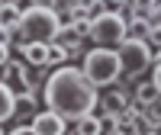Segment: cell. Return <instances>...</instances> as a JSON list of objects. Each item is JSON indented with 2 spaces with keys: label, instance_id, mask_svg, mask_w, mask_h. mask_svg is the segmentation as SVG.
Returning <instances> with one entry per match:
<instances>
[{
  "label": "cell",
  "instance_id": "obj_11",
  "mask_svg": "<svg viewBox=\"0 0 161 135\" xmlns=\"http://www.w3.org/2000/svg\"><path fill=\"white\" fill-rule=\"evenodd\" d=\"M71 129H74V135H106V129H103V122H100V116H97V113H90V116H84V119H77Z\"/></svg>",
  "mask_w": 161,
  "mask_h": 135
},
{
  "label": "cell",
  "instance_id": "obj_8",
  "mask_svg": "<svg viewBox=\"0 0 161 135\" xmlns=\"http://www.w3.org/2000/svg\"><path fill=\"white\" fill-rule=\"evenodd\" d=\"M129 106H132V93H129L123 84L110 87V93H106V97H100V110H110V113H116V116H123Z\"/></svg>",
  "mask_w": 161,
  "mask_h": 135
},
{
  "label": "cell",
  "instance_id": "obj_23",
  "mask_svg": "<svg viewBox=\"0 0 161 135\" xmlns=\"http://www.w3.org/2000/svg\"><path fill=\"white\" fill-rule=\"evenodd\" d=\"M71 3H87V0H71Z\"/></svg>",
  "mask_w": 161,
  "mask_h": 135
},
{
  "label": "cell",
  "instance_id": "obj_24",
  "mask_svg": "<svg viewBox=\"0 0 161 135\" xmlns=\"http://www.w3.org/2000/svg\"><path fill=\"white\" fill-rule=\"evenodd\" d=\"M0 135H7V132H3V126H0Z\"/></svg>",
  "mask_w": 161,
  "mask_h": 135
},
{
  "label": "cell",
  "instance_id": "obj_19",
  "mask_svg": "<svg viewBox=\"0 0 161 135\" xmlns=\"http://www.w3.org/2000/svg\"><path fill=\"white\" fill-rule=\"evenodd\" d=\"M10 58H13V45H0V71L10 64Z\"/></svg>",
  "mask_w": 161,
  "mask_h": 135
},
{
  "label": "cell",
  "instance_id": "obj_22",
  "mask_svg": "<svg viewBox=\"0 0 161 135\" xmlns=\"http://www.w3.org/2000/svg\"><path fill=\"white\" fill-rule=\"evenodd\" d=\"M145 135H161V132H155V129H152V132H145Z\"/></svg>",
  "mask_w": 161,
  "mask_h": 135
},
{
  "label": "cell",
  "instance_id": "obj_15",
  "mask_svg": "<svg viewBox=\"0 0 161 135\" xmlns=\"http://www.w3.org/2000/svg\"><path fill=\"white\" fill-rule=\"evenodd\" d=\"M106 10H113L106 0H87V13H90V19H93V16H103Z\"/></svg>",
  "mask_w": 161,
  "mask_h": 135
},
{
  "label": "cell",
  "instance_id": "obj_18",
  "mask_svg": "<svg viewBox=\"0 0 161 135\" xmlns=\"http://www.w3.org/2000/svg\"><path fill=\"white\" fill-rule=\"evenodd\" d=\"M148 80L155 84V90H158V97H161V64H152V71H148Z\"/></svg>",
  "mask_w": 161,
  "mask_h": 135
},
{
  "label": "cell",
  "instance_id": "obj_13",
  "mask_svg": "<svg viewBox=\"0 0 161 135\" xmlns=\"http://www.w3.org/2000/svg\"><path fill=\"white\" fill-rule=\"evenodd\" d=\"M71 61V51L64 48L61 42H48V68L52 71H55V68H64Z\"/></svg>",
  "mask_w": 161,
  "mask_h": 135
},
{
  "label": "cell",
  "instance_id": "obj_25",
  "mask_svg": "<svg viewBox=\"0 0 161 135\" xmlns=\"http://www.w3.org/2000/svg\"><path fill=\"white\" fill-rule=\"evenodd\" d=\"M106 135H119V132H106Z\"/></svg>",
  "mask_w": 161,
  "mask_h": 135
},
{
  "label": "cell",
  "instance_id": "obj_5",
  "mask_svg": "<svg viewBox=\"0 0 161 135\" xmlns=\"http://www.w3.org/2000/svg\"><path fill=\"white\" fill-rule=\"evenodd\" d=\"M129 39V26H126V13L123 10H106L103 16H93L90 19V39L87 42L93 48H119Z\"/></svg>",
  "mask_w": 161,
  "mask_h": 135
},
{
  "label": "cell",
  "instance_id": "obj_14",
  "mask_svg": "<svg viewBox=\"0 0 161 135\" xmlns=\"http://www.w3.org/2000/svg\"><path fill=\"white\" fill-rule=\"evenodd\" d=\"M129 13H132V16H142V19H152L155 0H129Z\"/></svg>",
  "mask_w": 161,
  "mask_h": 135
},
{
  "label": "cell",
  "instance_id": "obj_2",
  "mask_svg": "<svg viewBox=\"0 0 161 135\" xmlns=\"http://www.w3.org/2000/svg\"><path fill=\"white\" fill-rule=\"evenodd\" d=\"M80 71L97 90L116 87L119 77H123V68H119V55L113 48H87V55L80 58Z\"/></svg>",
  "mask_w": 161,
  "mask_h": 135
},
{
  "label": "cell",
  "instance_id": "obj_26",
  "mask_svg": "<svg viewBox=\"0 0 161 135\" xmlns=\"http://www.w3.org/2000/svg\"><path fill=\"white\" fill-rule=\"evenodd\" d=\"M0 7H3V0H0Z\"/></svg>",
  "mask_w": 161,
  "mask_h": 135
},
{
  "label": "cell",
  "instance_id": "obj_17",
  "mask_svg": "<svg viewBox=\"0 0 161 135\" xmlns=\"http://www.w3.org/2000/svg\"><path fill=\"white\" fill-rule=\"evenodd\" d=\"M0 45H16V32H10L3 23H0Z\"/></svg>",
  "mask_w": 161,
  "mask_h": 135
},
{
  "label": "cell",
  "instance_id": "obj_6",
  "mask_svg": "<svg viewBox=\"0 0 161 135\" xmlns=\"http://www.w3.org/2000/svg\"><path fill=\"white\" fill-rule=\"evenodd\" d=\"M29 129H32L36 135H68V132H71V122H68V119H61L58 113H52V110H39V113L32 116Z\"/></svg>",
  "mask_w": 161,
  "mask_h": 135
},
{
  "label": "cell",
  "instance_id": "obj_16",
  "mask_svg": "<svg viewBox=\"0 0 161 135\" xmlns=\"http://www.w3.org/2000/svg\"><path fill=\"white\" fill-rule=\"evenodd\" d=\"M145 42L152 45V51H161V26H152V32H148Z\"/></svg>",
  "mask_w": 161,
  "mask_h": 135
},
{
  "label": "cell",
  "instance_id": "obj_4",
  "mask_svg": "<svg viewBox=\"0 0 161 135\" xmlns=\"http://www.w3.org/2000/svg\"><path fill=\"white\" fill-rule=\"evenodd\" d=\"M116 55H119V68H123V77H119L123 87L126 84H139L142 74H148L152 64H155V51H152V45L145 39H126L116 48Z\"/></svg>",
  "mask_w": 161,
  "mask_h": 135
},
{
  "label": "cell",
  "instance_id": "obj_10",
  "mask_svg": "<svg viewBox=\"0 0 161 135\" xmlns=\"http://www.w3.org/2000/svg\"><path fill=\"white\" fill-rule=\"evenodd\" d=\"M13 116H16V93L10 90V84L0 80V126L10 122Z\"/></svg>",
  "mask_w": 161,
  "mask_h": 135
},
{
  "label": "cell",
  "instance_id": "obj_1",
  "mask_svg": "<svg viewBox=\"0 0 161 135\" xmlns=\"http://www.w3.org/2000/svg\"><path fill=\"white\" fill-rule=\"evenodd\" d=\"M42 103L45 110L58 113L61 119L68 122H77L90 113H97L100 106V90L84 77V71L74 64H64V68H55L45 80V90H42Z\"/></svg>",
  "mask_w": 161,
  "mask_h": 135
},
{
  "label": "cell",
  "instance_id": "obj_3",
  "mask_svg": "<svg viewBox=\"0 0 161 135\" xmlns=\"http://www.w3.org/2000/svg\"><path fill=\"white\" fill-rule=\"evenodd\" d=\"M61 32V23H58V13L48 10V7H26L23 10V19H19V32H16V42H55Z\"/></svg>",
  "mask_w": 161,
  "mask_h": 135
},
{
  "label": "cell",
  "instance_id": "obj_21",
  "mask_svg": "<svg viewBox=\"0 0 161 135\" xmlns=\"http://www.w3.org/2000/svg\"><path fill=\"white\" fill-rule=\"evenodd\" d=\"M110 7H129V0H106Z\"/></svg>",
  "mask_w": 161,
  "mask_h": 135
},
{
  "label": "cell",
  "instance_id": "obj_20",
  "mask_svg": "<svg viewBox=\"0 0 161 135\" xmlns=\"http://www.w3.org/2000/svg\"><path fill=\"white\" fill-rule=\"evenodd\" d=\"M7 135H36L29 126H16V129H13V132H7Z\"/></svg>",
  "mask_w": 161,
  "mask_h": 135
},
{
  "label": "cell",
  "instance_id": "obj_9",
  "mask_svg": "<svg viewBox=\"0 0 161 135\" xmlns=\"http://www.w3.org/2000/svg\"><path fill=\"white\" fill-rule=\"evenodd\" d=\"M158 100V90H155V84L148 77L145 80H139L136 84V90H132V106H139V110H145V106H152Z\"/></svg>",
  "mask_w": 161,
  "mask_h": 135
},
{
  "label": "cell",
  "instance_id": "obj_12",
  "mask_svg": "<svg viewBox=\"0 0 161 135\" xmlns=\"http://www.w3.org/2000/svg\"><path fill=\"white\" fill-rule=\"evenodd\" d=\"M19 19H23V10L19 7H13V3L0 7V23H3L10 32H19Z\"/></svg>",
  "mask_w": 161,
  "mask_h": 135
},
{
  "label": "cell",
  "instance_id": "obj_7",
  "mask_svg": "<svg viewBox=\"0 0 161 135\" xmlns=\"http://www.w3.org/2000/svg\"><path fill=\"white\" fill-rule=\"evenodd\" d=\"M29 68H48V45L45 42H16L13 45Z\"/></svg>",
  "mask_w": 161,
  "mask_h": 135
}]
</instances>
